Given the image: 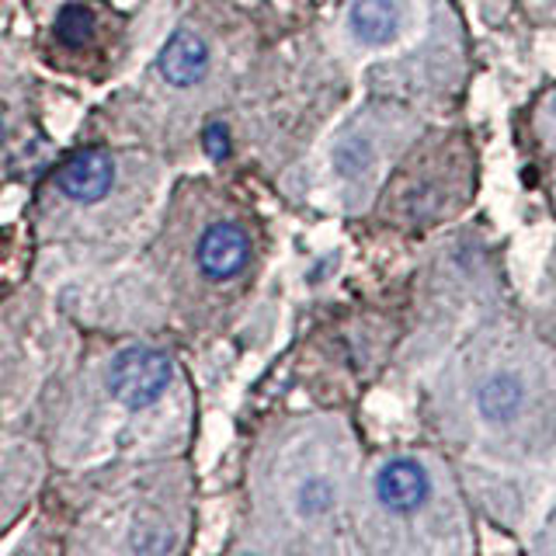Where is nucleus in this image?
<instances>
[{
  "label": "nucleus",
  "mask_w": 556,
  "mask_h": 556,
  "mask_svg": "<svg viewBox=\"0 0 556 556\" xmlns=\"http://www.w3.org/2000/svg\"><path fill=\"white\" fill-rule=\"evenodd\" d=\"M348 28L362 46H390L404 31V11L396 0H355L348 11Z\"/></svg>",
  "instance_id": "nucleus-7"
},
{
  "label": "nucleus",
  "mask_w": 556,
  "mask_h": 556,
  "mask_svg": "<svg viewBox=\"0 0 556 556\" xmlns=\"http://www.w3.org/2000/svg\"><path fill=\"white\" fill-rule=\"evenodd\" d=\"M202 150L213 156V161H226L230 156V129L223 122H213V126L202 129Z\"/></svg>",
  "instance_id": "nucleus-10"
},
{
  "label": "nucleus",
  "mask_w": 556,
  "mask_h": 556,
  "mask_svg": "<svg viewBox=\"0 0 556 556\" xmlns=\"http://www.w3.org/2000/svg\"><path fill=\"white\" fill-rule=\"evenodd\" d=\"M94 31V14L87 11L84 4H66L56 14V39L70 49H80Z\"/></svg>",
  "instance_id": "nucleus-9"
},
{
  "label": "nucleus",
  "mask_w": 556,
  "mask_h": 556,
  "mask_svg": "<svg viewBox=\"0 0 556 556\" xmlns=\"http://www.w3.org/2000/svg\"><path fill=\"white\" fill-rule=\"evenodd\" d=\"M372 491H376L379 508L387 515L410 518L421 511L431 497V473L425 469V463H417L410 456H396L379 466Z\"/></svg>",
  "instance_id": "nucleus-2"
},
{
  "label": "nucleus",
  "mask_w": 556,
  "mask_h": 556,
  "mask_svg": "<svg viewBox=\"0 0 556 556\" xmlns=\"http://www.w3.org/2000/svg\"><path fill=\"white\" fill-rule=\"evenodd\" d=\"M156 66H161V77L167 84L191 87V84H199L208 70V46L202 42V35H195L191 28H178L164 42Z\"/></svg>",
  "instance_id": "nucleus-6"
},
{
  "label": "nucleus",
  "mask_w": 556,
  "mask_h": 556,
  "mask_svg": "<svg viewBox=\"0 0 556 556\" xmlns=\"http://www.w3.org/2000/svg\"><path fill=\"white\" fill-rule=\"evenodd\" d=\"M195 257H199V268L202 275L216 278H233L248 268L251 261V237L243 226L230 223V219H219L213 226H205V233L199 237V248H195Z\"/></svg>",
  "instance_id": "nucleus-4"
},
{
  "label": "nucleus",
  "mask_w": 556,
  "mask_h": 556,
  "mask_svg": "<svg viewBox=\"0 0 556 556\" xmlns=\"http://www.w3.org/2000/svg\"><path fill=\"white\" fill-rule=\"evenodd\" d=\"M549 112H553V118H556V91H553V101H549Z\"/></svg>",
  "instance_id": "nucleus-11"
},
{
  "label": "nucleus",
  "mask_w": 556,
  "mask_h": 556,
  "mask_svg": "<svg viewBox=\"0 0 556 556\" xmlns=\"http://www.w3.org/2000/svg\"><path fill=\"white\" fill-rule=\"evenodd\" d=\"M334 504H338V486L324 473H313L295 486V511L303 518H324L327 511H334Z\"/></svg>",
  "instance_id": "nucleus-8"
},
{
  "label": "nucleus",
  "mask_w": 556,
  "mask_h": 556,
  "mask_svg": "<svg viewBox=\"0 0 556 556\" xmlns=\"http://www.w3.org/2000/svg\"><path fill=\"white\" fill-rule=\"evenodd\" d=\"M0 139H4V115H0Z\"/></svg>",
  "instance_id": "nucleus-12"
},
{
  "label": "nucleus",
  "mask_w": 556,
  "mask_h": 556,
  "mask_svg": "<svg viewBox=\"0 0 556 556\" xmlns=\"http://www.w3.org/2000/svg\"><path fill=\"white\" fill-rule=\"evenodd\" d=\"M56 185L70 202L91 205L101 202L115 185V161L109 150L91 147L74 153L70 161L56 170Z\"/></svg>",
  "instance_id": "nucleus-5"
},
{
  "label": "nucleus",
  "mask_w": 556,
  "mask_h": 556,
  "mask_svg": "<svg viewBox=\"0 0 556 556\" xmlns=\"http://www.w3.org/2000/svg\"><path fill=\"white\" fill-rule=\"evenodd\" d=\"M473 404L483 425L508 428L518 421L521 410L529 404V382L518 369H511V365H497V369H491L477 382Z\"/></svg>",
  "instance_id": "nucleus-3"
},
{
  "label": "nucleus",
  "mask_w": 556,
  "mask_h": 556,
  "mask_svg": "<svg viewBox=\"0 0 556 556\" xmlns=\"http://www.w3.org/2000/svg\"><path fill=\"white\" fill-rule=\"evenodd\" d=\"M174 365L161 348L129 344L109 365V390L122 407L143 410L153 407L170 387Z\"/></svg>",
  "instance_id": "nucleus-1"
}]
</instances>
